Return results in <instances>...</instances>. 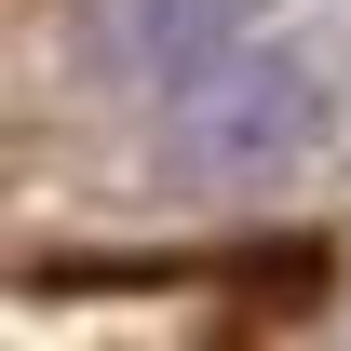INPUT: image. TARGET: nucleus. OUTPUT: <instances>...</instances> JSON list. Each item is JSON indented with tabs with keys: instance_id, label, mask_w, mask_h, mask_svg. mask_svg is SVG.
Here are the masks:
<instances>
[{
	"instance_id": "2",
	"label": "nucleus",
	"mask_w": 351,
	"mask_h": 351,
	"mask_svg": "<svg viewBox=\"0 0 351 351\" xmlns=\"http://www.w3.org/2000/svg\"><path fill=\"white\" fill-rule=\"evenodd\" d=\"M243 27H257V0H108V54H122L149 95H176L189 68H217Z\"/></svg>"
},
{
	"instance_id": "1",
	"label": "nucleus",
	"mask_w": 351,
	"mask_h": 351,
	"mask_svg": "<svg viewBox=\"0 0 351 351\" xmlns=\"http://www.w3.org/2000/svg\"><path fill=\"white\" fill-rule=\"evenodd\" d=\"M311 135H324V54L270 41V27H243L217 68H189V82L162 95L176 176H270V162H298Z\"/></svg>"
}]
</instances>
